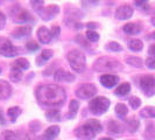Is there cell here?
Masks as SVG:
<instances>
[{
	"label": "cell",
	"mask_w": 155,
	"mask_h": 140,
	"mask_svg": "<svg viewBox=\"0 0 155 140\" xmlns=\"http://www.w3.org/2000/svg\"><path fill=\"white\" fill-rule=\"evenodd\" d=\"M35 96L40 104L56 108L64 104L67 99V91L57 84H43L36 89Z\"/></svg>",
	"instance_id": "1"
},
{
	"label": "cell",
	"mask_w": 155,
	"mask_h": 140,
	"mask_svg": "<svg viewBox=\"0 0 155 140\" xmlns=\"http://www.w3.org/2000/svg\"><path fill=\"white\" fill-rule=\"evenodd\" d=\"M123 69L121 63L116 58H112L109 56H103L96 60L93 63V70L98 72H105V71H120Z\"/></svg>",
	"instance_id": "2"
},
{
	"label": "cell",
	"mask_w": 155,
	"mask_h": 140,
	"mask_svg": "<svg viewBox=\"0 0 155 140\" xmlns=\"http://www.w3.org/2000/svg\"><path fill=\"white\" fill-rule=\"evenodd\" d=\"M68 62L70 64V68L74 70L75 72H83L85 70V65H86V58L85 55L83 52L78 50V49H74L68 53Z\"/></svg>",
	"instance_id": "3"
},
{
	"label": "cell",
	"mask_w": 155,
	"mask_h": 140,
	"mask_svg": "<svg viewBox=\"0 0 155 140\" xmlns=\"http://www.w3.org/2000/svg\"><path fill=\"white\" fill-rule=\"evenodd\" d=\"M111 102L106 97H96L92 98L89 103V109L91 111V113L94 116H101L103 113H105L109 110Z\"/></svg>",
	"instance_id": "4"
},
{
	"label": "cell",
	"mask_w": 155,
	"mask_h": 140,
	"mask_svg": "<svg viewBox=\"0 0 155 140\" xmlns=\"http://www.w3.org/2000/svg\"><path fill=\"white\" fill-rule=\"evenodd\" d=\"M35 11L43 21H49L60 13V7L57 5H49L47 7L40 6V7L35 8Z\"/></svg>",
	"instance_id": "5"
},
{
	"label": "cell",
	"mask_w": 155,
	"mask_h": 140,
	"mask_svg": "<svg viewBox=\"0 0 155 140\" xmlns=\"http://www.w3.org/2000/svg\"><path fill=\"white\" fill-rule=\"evenodd\" d=\"M19 53L16 48L7 38H0V55L4 57H14Z\"/></svg>",
	"instance_id": "6"
},
{
	"label": "cell",
	"mask_w": 155,
	"mask_h": 140,
	"mask_svg": "<svg viewBox=\"0 0 155 140\" xmlns=\"http://www.w3.org/2000/svg\"><path fill=\"white\" fill-rule=\"evenodd\" d=\"M140 88L147 97L155 95V78L152 75H145L140 79Z\"/></svg>",
	"instance_id": "7"
},
{
	"label": "cell",
	"mask_w": 155,
	"mask_h": 140,
	"mask_svg": "<svg viewBox=\"0 0 155 140\" xmlns=\"http://www.w3.org/2000/svg\"><path fill=\"white\" fill-rule=\"evenodd\" d=\"M11 16H12L13 21L18 23H28L34 21V19H33L31 13L28 11H26V9L20 7H15V11H12Z\"/></svg>",
	"instance_id": "8"
},
{
	"label": "cell",
	"mask_w": 155,
	"mask_h": 140,
	"mask_svg": "<svg viewBox=\"0 0 155 140\" xmlns=\"http://www.w3.org/2000/svg\"><path fill=\"white\" fill-rule=\"evenodd\" d=\"M97 93V88L93 84L86 83V84H82V85L76 90V96L81 99H90L94 97V95Z\"/></svg>",
	"instance_id": "9"
},
{
	"label": "cell",
	"mask_w": 155,
	"mask_h": 140,
	"mask_svg": "<svg viewBox=\"0 0 155 140\" xmlns=\"http://www.w3.org/2000/svg\"><path fill=\"white\" fill-rule=\"evenodd\" d=\"M74 133H75V135H76L79 140H92V139H94V137H96V134H97L89 125H86V124L77 127Z\"/></svg>",
	"instance_id": "10"
},
{
	"label": "cell",
	"mask_w": 155,
	"mask_h": 140,
	"mask_svg": "<svg viewBox=\"0 0 155 140\" xmlns=\"http://www.w3.org/2000/svg\"><path fill=\"white\" fill-rule=\"evenodd\" d=\"M133 15V7L130 5H123L117 8L116 18L118 20H127Z\"/></svg>",
	"instance_id": "11"
},
{
	"label": "cell",
	"mask_w": 155,
	"mask_h": 140,
	"mask_svg": "<svg viewBox=\"0 0 155 140\" xmlns=\"http://www.w3.org/2000/svg\"><path fill=\"white\" fill-rule=\"evenodd\" d=\"M54 78L55 81H57V82H74L76 77H75V75L74 74H71L69 71H65V70L63 69H58L56 72L54 74Z\"/></svg>",
	"instance_id": "12"
},
{
	"label": "cell",
	"mask_w": 155,
	"mask_h": 140,
	"mask_svg": "<svg viewBox=\"0 0 155 140\" xmlns=\"http://www.w3.org/2000/svg\"><path fill=\"white\" fill-rule=\"evenodd\" d=\"M101 85L107 88V89H111L113 86H116L119 82V77L116 76V75H111V74H105V75H101V77L99 78Z\"/></svg>",
	"instance_id": "13"
},
{
	"label": "cell",
	"mask_w": 155,
	"mask_h": 140,
	"mask_svg": "<svg viewBox=\"0 0 155 140\" xmlns=\"http://www.w3.org/2000/svg\"><path fill=\"white\" fill-rule=\"evenodd\" d=\"M38 39H39V41L41 42V43L48 45V43L51 42L53 36H51L50 31H49L47 27L42 26V27H40L39 29H38Z\"/></svg>",
	"instance_id": "14"
},
{
	"label": "cell",
	"mask_w": 155,
	"mask_h": 140,
	"mask_svg": "<svg viewBox=\"0 0 155 140\" xmlns=\"http://www.w3.org/2000/svg\"><path fill=\"white\" fill-rule=\"evenodd\" d=\"M31 33V26H21V27H18L14 31L12 32V36L14 39H23V38H27L29 36Z\"/></svg>",
	"instance_id": "15"
},
{
	"label": "cell",
	"mask_w": 155,
	"mask_h": 140,
	"mask_svg": "<svg viewBox=\"0 0 155 140\" xmlns=\"http://www.w3.org/2000/svg\"><path fill=\"white\" fill-rule=\"evenodd\" d=\"M12 95V86L7 81L0 79V99L5 101L11 97Z\"/></svg>",
	"instance_id": "16"
},
{
	"label": "cell",
	"mask_w": 155,
	"mask_h": 140,
	"mask_svg": "<svg viewBox=\"0 0 155 140\" xmlns=\"http://www.w3.org/2000/svg\"><path fill=\"white\" fill-rule=\"evenodd\" d=\"M123 31L128 35H135V34H139L140 32L142 31V26L138 22H130L126 23L123 27Z\"/></svg>",
	"instance_id": "17"
},
{
	"label": "cell",
	"mask_w": 155,
	"mask_h": 140,
	"mask_svg": "<svg viewBox=\"0 0 155 140\" xmlns=\"http://www.w3.org/2000/svg\"><path fill=\"white\" fill-rule=\"evenodd\" d=\"M29 62L26 60V58H18L16 61L13 62L12 64V70H15V71H23V70H28L29 69Z\"/></svg>",
	"instance_id": "18"
},
{
	"label": "cell",
	"mask_w": 155,
	"mask_h": 140,
	"mask_svg": "<svg viewBox=\"0 0 155 140\" xmlns=\"http://www.w3.org/2000/svg\"><path fill=\"white\" fill-rule=\"evenodd\" d=\"M107 125H109V132L112 133V134L119 135V134H121V133L124 132L125 130L124 126L120 124V123L116 122V120H110Z\"/></svg>",
	"instance_id": "19"
},
{
	"label": "cell",
	"mask_w": 155,
	"mask_h": 140,
	"mask_svg": "<svg viewBox=\"0 0 155 140\" xmlns=\"http://www.w3.org/2000/svg\"><path fill=\"white\" fill-rule=\"evenodd\" d=\"M58 134H60V127L54 125V126H50L47 128L43 137L46 140H54Z\"/></svg>",
	"instance_id": "20"
},
{
	"label": "cell",
	"mask_w": 155,
	"mask_h": 140,
	"mask_svg": "<svg viewBox=\"0 0 155 140\" xmlns=\"http://www.w3.org/2000/svg\"><path fill=\"white\" fill-rule=\"evenodd\" d=\"M78 109H79V103H78V101L72 99L69 104V111H68V113H67V118H68V119L75 118L78 112Z\"/></svg>",
	"instance_id": "21"
},
{
	"label": "cell",
	"mask_w": 155,
	"mask_h": 140,
	"mask_svg": "<svg viewBox=\"0 0 155 140\" xmlns=\"http://www.w3.org/2000/svg\"><path fill=\"white\" fill-rule=\"evenodd\" d=\"M46 117L49 122H60L61 120V112L57 109H50L46 112Z\"/></svg>",
	"instance_id": "22"
},
{
	"label": "cell",
	"mask_w": 155,
	"mask_h": 140,
	"mask_svg": "<svg viewBox=\"0 0 155 140\" xmlns=\"http://www.w3.org/2000/svg\"><path fill=\"white\" fill-rule=\"evenodd\" d=\"M21 112H22V110L20 109L19 106H12V108H9L7 111V115L9 117V119H11V122L12 123H15L18 117L21 115Z\"/></svg>",
	"instance_id": "23"
},
{
	"label": "cell",
	"mask_w": 155,
	"mask_h": 140,
	"mask_svg": "<svg viewBox=\"0 0 155 140\" xmlns=\"http://www.w3.org/2000/svg\"><path fill=\"white\" fill-rule=\"evenodd\" d=\"M130 91H131V85H130V83L125 82V83H121L120 85L117 88L114 93H116L117 96H126L127 93H130Z\"/></svg>",
	"instance_id": "24"
},
{
	"label": "cell",
	"mask_w": 155,
	"mask_h": 140,
	"mask_svg": "<svg viewBox=\"0 0 155 140\" xmlns=\"http://www.w3.org/2000/svg\"><path fill=\"white\" fill-rule=\"evenodd\" d=\"M116 115L119 118H125V117L127 116V113H128V108L125 105V104H123V103H118L116 105Z\"/></svg>",
	"instance_id": "25"
},
{
	"label": "cell",
	"mask_w": 155,
	"mask_h": 140,
	"mask_svg": "<svg viewBox=\"0 0 155 140\" xmlns=\"http://www.w3.org/2000/svg\"><path fill=\"white\" fill-rule=\"evenodd\" d=\"M126 63L132 65V67H135V68H141L143 65L142 60L140 57H137V56H127L126 57Z\"/></svg>",
	"instance_id": "26"
},
{
	"label": "cell",
	"mask_w": 155,
	"mask_h": 140,
	"mask_svg": "<svg viewBox=\"0 0 155 140\" xmlns=\"http://www.w3.org/2000/svg\"><path fill=\"white\" fill-rule=\"evenodd\" d=\"M143 137L146 140H155V126L153 124H148L143 132Z\"/></svg>",
	"instance_id": "27"
},
{
	"label": "cell",
	"mask_w": 155,
	"mask_h": 140,
	"mask_svg": "<svg viewBox=\"0 0 155 140\" xmlns=\"http://www.w3.org/2000/svg\"><path fill=\"white\" fill-rule=\"evenodd\" d=\"M128 48L133 50V52H140V50H142V48H143V43H142V41H140L138 39H134V40H131L130 42H128Z\"/></svg>",
	"instance_id": "28"
},
{
	"label": "cell",
	"mask_w": 155,
	"mask_h": 140,
	"mask_svg": "<svg viewBox=\"0 0 155 140\" xmlns=\"http://www.w3.org/2000/svg\"><path fill=\"white\" fill-rule=\"evenodd\" d=\"M86 125H89L96 133H101L103 131V126L99 123V120H97V119H89L86 122Z\"/></svg>",
	"instance_id": "29"
},
{
	"label": "cell",
	"mask_w": 155,
	"mask_h": 140,
	"mask_svg": "<svg viewBox=\"0 0 155 140\" xmlns=\"http://www.w3.org/2000/svg\"><path fill=\"white\" fill-rule=\"evenodd\" d=\"M0 140H18V135L11 130H5L0 133Z\"/></svg>",
	"instance_id": "30"
},
{
	"label": "cell",
	"mask_w": 155,
	"mask_h": 140,
	"mask_svg": "<svg viewBox=\"0 0 155 140\" xmlns=\"http://www.w3.org/2000/svg\"><path fill=\"white\" fill-rule=\"evenodd\" d=\"M140 116L142 118H155V108L154 106H147L140 111Z\"/></svg>",
	"instance_id": "31"
},
{
	"label": "cell",
	"mask_w": 155,
	"mask_h": 140,
	"mask_svg": "<svg viewBox=\"0 0 155 140\" xmlns=\"http://www.w3.org/2000/svg\"><path fill=\"white\" fill-rule=\"evenodd\" d=\"M105 49L109 50V52L118 53V52H121V50H123V47L120 46L118 42H116V41H111V42H109V43L105 46Z\"/></svg>",
	"instance_id": "32"
},
{
	"label": "cell",
	"mask_w": 155,
	"mask_h": 140,
	"mask_svg": "<svg viewBox=\"0 0 155 140\" xmlns=\"http://www.w3.org/2000/svg\"><path fill=\"white\" fill-rule=\"evenodd\" d=\"M126 125H127V130L131 133H134L138 131V128H139V126H140V123H139V120H137V119H130V120L126 123Z\"/></svg>",
	"instance_id": "33"
},
{
	"label": "cell",
	"mask_w": 155,
	"mask_h": 140,
	"mask_svg": "<svg viewBox=\"0 0 155 140\" xmlns=\"http://www.w3.org/2000/svg\"><path fill=\"white\" fill-rule=\"evenodd\" d=\"M22 78V72L21 71H15V70H12V72L9 74V79L12 82H20Z\"/></svg>",
	"instance_id": "34"
},
{
	"label": "cell",
	"mask_w": 155,
	"mask_h": 140,
	"mask_svg": "<svg viewBox=\"0 0 155 140\" xmlns=\"http://www.w3.org/2000/svg\"><path fill=\"white\" fill-rule=\"evenodd\" d=\"M128 102H130V105H131V108H132L133 110L139 109L140 105H141V101H140V98L135 97V96L131 97V98L128 99Z\"/></svg>",
	"instance_id": "35"
},
{
	"label": "cell",
	"mask_w": 155,
	"mask_h": 140,
	"mask_svg": "<svg viewBox=\"0 0 155 140\" xmlns=\"http://www.w3.org/2000/svg\"><path fill=\"white\" fill-rule=\"evenodd\" d=\"M86 39L89 40L90 42H97L99 40V35L94 31H87L86 32Z\"/></svg>",
	"instance_id": "36"
},
{
	"label": "cell",
	"mask_w": 155,
	"mask_h": 140,
	"mask_svg": "<svg viewBox=\"0 0 155 140\" xmlns=\"http://www.w3.org/2000/svg\"><path fill=\"white\" fill-rule=\"evenodd\" d=\"M26 48H27V50L28 52H31V53H34V52H36V50H39V45L35 42V41H28L27 43H26Z\"/></svg>",
	"instance_id": "37"
},
{
	"label": "cell",
	"mask_w": 155,
	"mask_h": 140,
	"mask_svg": "<svg viewBox=\"0 0 155 140\" xmlns=\"http://www.w3.org/2000/svg\"><path fill=\"white\" fill-rule=\"evenodd\" d=\"M53 50H50V49H45V50H42V53H41V57L45 60V61H48L49 58H51L53 57Z\"/></svg>",
	"instance_id": "38"
},
{
	"label": "cell",
	"mask_w": 155,
	"mask_h": 140,
	"mask_svg": "<svg viewBox=\"0 0 155 140\" xmlns=\"http://www.w3.org/2000/svg\"><path fill=\"white\" fill-rule=\"evenodd\" d=\"M51 36H53V39H57L58 36H60V33H61V28L58 27V26H53L51 27Z\"/></svg>",
	"instance_id": "39"
},
{
	"label": "cell",
	"mask_w": 155,
	"mask_h": 140,
	"mask_svg": "<svg viewBox=\"0 0 155 140\" xmlns=\"http://www.w3.org/2000/svg\"><path fill=\"white\" fill-rule=\"evenodd\" d=\"M134 4H135V6L138 8H142V9H148L149 8L148 1H135Z\"/></svg>",
	"instance_id": "40"
},
{
	"label": "cell",
	"mask_w": 155,
	"mask_h": 140,
	"mask_svg": "<svg viewBox=\"0 0 155 140\" xmlns=\"http://www.w3.org/2000/svg\"><path fill=\"white\" fill-rule=\"evenodd\" d=\"M146 65L149 69H155V58L154 57H148L146 60Z\"/></svg>",
	"instance_id": "41"
},
{
	"label": "cell",
	"mask_w": 155,
	"mask_h": 140,
	"mask_svg": "<svg viewBox=\"0 0 155 140\" xmlns=\"http://www.w3.org/2000/svg\"><path fill=\"white\" fill-rule=\"evenodd\" d=\"M5 25H6V15L2 12H0V31L5 27Z\"/></svg>",
	"instance_id": "42"
},
{
	"label": "cell",
	"mask_w": 155,
	"mask_h": 140,
	"mask_svg": "<svg viewBox=\"0 0 155 140\" xmlns=\"http://www.w3.org/2000/svg\"><path fill=\"white\" fill-rule=\"evenodd\" d=\"M31 130L33 131V132H38L40 130V123L39 122H31Z\"/></svg>",
	"instance_id": "43"
},
{
	"label": "cell",
	"mask_w": 155,
	"mask_h": 140,
	"mask_svg": "<svg viewBox=\"0 0 155 140\" xmlns=\"http://www.w3.org/2000/svg\"><path fill=\"white\" fill-rule=\"evenodd\" d=\"M86 27L89 28V31H91V29H96V28L98 27V25L96 22H89V23H86Z\"/></svg>",
	"instance_id": "44"
},
{
	"label": "cell",
	"mask_w": 155,
	"mask_h": 140,
	"mask_svg": "<svg viewBox=\"0 0 155 140\" xmlns=\"http://www.w3.org/2000/svg\"><path fill=\"white\" fill-rule=\"evenodd\" d=\"M77 41H79V43L82 45V46H85V47H87V43H86V41H85V39L83 38V36H81V35H78L77 36Z\"/></svg>",
	"instance_id": "45"
},
{
	"label": "cell",
	"mask_w": 155,
	"mask_h": 140,
	"mask_svg": "<svg viewBox=\"0 0 155 140\" xmlns=\"http://www.w3.org/2000/svg\"><path fill=\"white\" fill-rule=\"evenodd\" d=\"M46 62H47V61H45V60H43V58H42L41 56H39V57L36 58V64H38L39 67H41V65H43V64H45Z\"/></svg>",
	"instance_id": "46"
},
{
	"label": "cell",
	"mask_w": 155,
	"mask_h": 140,
	"mask_svg": "<svg viewBox=\"0 0 155 140\" xmlns=\"http://www.w3.org/2000/svg\"><path fill=\"white\" fill-rule=\"evenodd\" d=\"M0 124L1 125H5L6 124V120H5V117L2 115V111L0 110Z\"/></svg>",
	"instance_id": "47"
},
{
	"label": "cell",
	"mask_w": 155,
	"mask_h": 140,
	"mask_svg": "<svg viewBox=\"0 0 155 140\" xmlns=\"http://www.w3.org/2000/svg\"><path fill=\"white\" fill-rule=\"evenodd\" d=\"M149 54L152 55V56H154L155 58V45H152V46L149 47Z\"/></svg>",
	"instance_id": "48"
},
{
	"label": "cell",
	"mask_w": 155,
	"mask_h": 140,
	"mask_svg": "<svg viewBox=\"0 0 155 140\" xmlns=\"http://www.w3.org/2000/svg\"><path fill=\"white\" fill-rule=\"evenodd\" d=\"M150 22H152V25H153V26H155V16H154V18H152Z\"/></svg>",
	"instance_id": "49"
},
{
	"label": "cell",
	"mask_w": 155,
	"mask_h": 140,
	"mask_svg": "<svg viewBox=\"0 0 155 140\" xmlns=\"http://www.w3.org/2000/svg\"><path fill=\"white\" fill-rule=\"evenodd\" d=\"M101 140H113V139H111V138H101Z\"/></svg>",
	"instance_id": "50"
},
{
	"label": "cell",
	"mask_w": 155,
	"mask_h": 140,
	"mask_svg": "<svg viewBox=\"0 0 155 140\" xmlns=\"http://www.w3.org/2000/svg\"><path fill=\"white\" fill-rule=\"evenodd\" d=\"M152 38L155 40V32H153V33H152Z\"/></svg>",
	"instance_id": "51"
},
{
	"label": "cell",
	"mask_w": 155,
	"mask_h": 140,
	"mask_svg": "<svg viewBox=\"0 0 155 140\" xmlns=\"http://www.w3.org/2000/svg\"><path fill=\"white\" fill-rule=\"evenodd\" d=\"M1 72H2V70H1V67H0V74H1Z\"/></svg>",
	"instance_id": "52"
}]
</instances>
